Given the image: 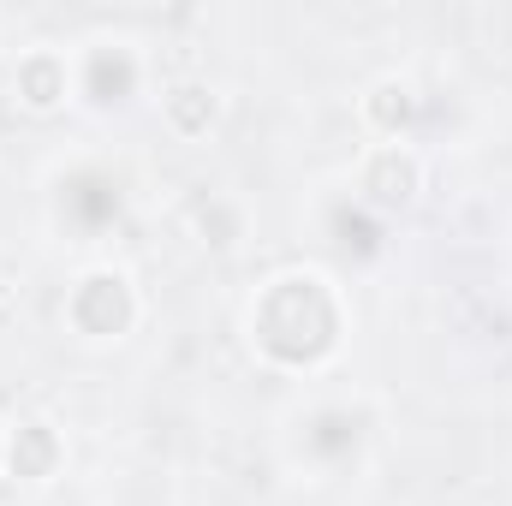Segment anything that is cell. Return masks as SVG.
<instances>
[{"label": "cell", "instance_id": "obj_1", "mask_svg": "<svg viewBox=\"0 0 512 506\" xmlns=\"http://www.w3.org/2000/svg\"><path fill=\"white\" fill-rule=\"evenodd\" d=\"M245 340L268 370H286V376L328 370L346 340V298L334 274L298 262V268H274L268 280H256L245 304Z\"/></svg>", "mask_w": 512, "mask_h": 506}, {"label": "cell", "instance_id": "obj_2", "mask_svg": "<svg viewBox=\"0 0 512 506\" xmlns=\"http://www.w3.org/2000/svg\"><path fill=\"white\" fill-rule=\"evenodd\" d=\"M370 435H376V417H370L364 399H316L292 423V459L310 465L322 483H334V477L364 465Z\"/></svg>", "mask_w": 512, "mask_h": 506}, {"label": "cell", "instance_id": "obj_3", "mask_svg": "<svg viewBox=\"0 0 512 506\" xmlns=\"http://www.w3.org/2000/svg\"><path fill=\"white\" fill-rule=\"evenodd\" d=\"M149 84V54L137 36H84L72 48V102L114 114L131 108Z\"/></svg>", "mask_w": 512, "mask_h": 506}, {"label": "cell", "instance_id": "obj_4", "mask_svg": "<svg viewBox=\"0 0 512 506\" xmlns=\"http://www.w3.org/2000/svg\"><path fill=\"white\" fill-rule=\"evenodd\" d=\"M60 316H66V328H72L84 346H114V340H126L131 328L143 322V298H137V286H131L126 268L96 262V268H84V274L66 286Z\"/></svg>", "mask_w": 512, "mask_h": 506}, {"label": "cell", "instance_id": "obj_5", "mask_svg": "<svg viewBox=\"0 0 512 506\" xmlns=\"http://www.w3.org/2000/svg\"><path fill=\"white\" fill-rule=\"evenodd\" d=\"M48 215H54L60 233H72V245H96L126 215V179L114 167H102V161H78V167H66L54 179Z\"/></svg>", "mask_w": 512, "mask_h": 506}, {"label": "cell", "instance_id": "obj_6", "mask_svg": "<svg viewBox=\"0 0 512 506\" xmlns=\"http://www.w3.org/2000/svg\"><path fill=\"white\" fill-rule=\"evenodd\" d=\"M429 185V161L417 143H364L358 167H352V197L370 215H399L423 197Z\"/></svg>", "mask_w": 512, "mask_h": 506}, {"label": "cell", "instance_id": "obj_7", "mask_svg": "<svg viewBox=\"0 0 512 506\" xmlns=\"http://www.w3.org/2000/svg\"><path fill=\"white\" fill-rule=\"evenodd\" d=\"M12 102L30 114V120H48L72 102V54L54 48V42H30L12 66Z\"/></svg>", "mask_w": 512, "mask_h": 506}, {"label": "cell", "instance_id": "obj_8", "mask_svg": "<svg viewBox=\"0 0 512 506\" xmlns=\"http://www.w3.org/2000/svg\"><path fill=\"white\" fill-rule=\"evenodd\" d=\"M358 120L370 131V143H417V126H423V90L399 72L376 78L364 96H358Z\"/></svg>", "mask_w": 512, "mask_h": 506}, {"label": "cell", "instance_id": "obj_9", "mask_svg": "<svg viewBox=\"0 0 512 506\" xmlns=\"http://www.w3.org/2000/svg\"><path fill=\"white\" fill-rule=\"evenodd\" d=\"M60 465H66V441H60V429H54L48 417H18V423H6V471H12V477L48 483V477H60Z\"/></svg>", "mask_w": 512, "mask_h": 506}, {"label": "cell", "instance_id": "obj_10", "mask_svg": "<svg viewBox=\"0 0 512 506\" xmlns=\"http://www.w3.org/2000/svg\"><path fill=\"white\" fill-rule=\"evenodd\" d=\"M221 120V96H215V84H203V78H179V84H167L161 90V126L173 131L179 143H203L209 131Z\"/></svg>", "mask_w": 512, "mask_h": 506}, {"label": "cell", "instance_id": "obj_11", "mask_svg": "<svg viewBox=\"0 0 512 506\" xmlns=\"http://www.w3.org/2000/svg\"><path fill=\"white\" fill-rule=\"evenodd\" d=\"M328 233H334V245H346V251H376V239H382V215H370L352 191L328 209Z\"/></svg>", "mask_w": 512, "mask_h": 506}, {"label": "cell", "instance_id": "obj_12", "mask_svg": "<svg viewBox=\"0 0 512 506\" xmlns=\"http://www.w3.org/2000/svg\"><path fill=\"white\" fill-rule=\"evenodd\" d=\"M0 471H6V423H0Z\"/></svg>", "mask_w": 512, "mask_h": 506}, {"label": "cell", "instance_id": "obj_13", "mask_svg": "<svg viewBox=\"0 0 512 506\" xmlns=\"http://www.w3.org/2000/svg\"><path fill=\"white\" fill-rule=\"evenodd\" d=\"M0 310H6V292H0Z\"/></svg>", "mask_w": 512, "mask_h": 506}]
</instances>
